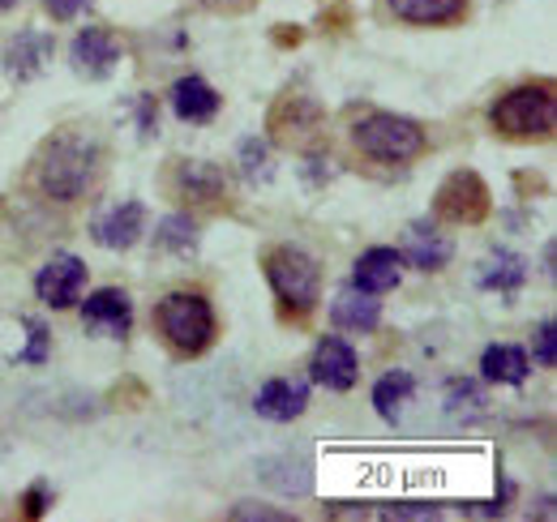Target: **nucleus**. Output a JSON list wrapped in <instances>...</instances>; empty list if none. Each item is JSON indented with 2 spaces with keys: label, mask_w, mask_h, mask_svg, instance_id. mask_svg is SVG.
Here are the masks:
<instances>
[{
  "label": "nucleus",
  "mask_w": 557,
  "mask_h": 522,
  "mask_svg": "<svg viewBox=\"0 0 557 522\" xmlns=\"http://www.w3.org/2000/svg\"><path fill=\"white\" fill-rule=\"evenodd\" d=\"M99 146L86 137V133H73V129H61L52 133L44 146H39V154H35V189L48 197V201H61V206H70L77 197H86V189L95 185V176H99Z\"/></svg>",
  "instance_id": "nucleus-1"
},
{
  "label": "nucleus",
  "mask_w": 557,
  "mask_h": 522,
  "mask_svg": "<svg viewBox=\"0 0 557 522\" xmlns=\"http://www.w3.org/2000/svg\"><path fill=\"white\" fill-rule=\"evenodd\" d=\"M262 274L287 318H309L322 300V265L296 245H271L262 253Z\"/></svg>",
  "instance_id": "nucleus-2"
},
{
  "label": "nucleus",
  "mask_w": 557,
  "mask_h": 522,
  "mask_svg": "<svg viewBox=\"0 0 557 522\" xmlns=\"http://www.w3.org/2000/svg\"><path fill=\"white\" fill-rule=\"evenodd\" d=\"M154 330L172 347V356L194 360L214 343L219 318H214V309H210V300L202 291H172V296H163L154 304Z\"/></svg>",
  "instance_id": "nucleus-3"
},
{
  "label": "nucleus",
  "mask_w": 557,
  "mask_h": 522,
  "mask_svg": "<svg viewBox=\"0 0 557 522\" xmlns=\"http://www.w3.org/2000/svg\"><path fill=\"white\" fill-rule=\"evenodd\" d=\"M488 125L510 141H545L557 129V99L549 82H523L488 108Z\"/></svg>",
  "instance_id": "nucleus-4"
},
{
  "label": "nucleus",
  "mask_w": 557,
  "mask_h": 522,
  "mask_svg": "<svg viewBox=\"0 0 557 522\" xmlns=\"http://www.w3.org/2000/svg\"><path fill=\"white\" fill-rule=\"evenodd\" d=\"M351 146L364 154V159H377V163H412L429 150V137L420 129L412 116H399V112H364L356 125H351Z\"/></svg>",
  "instance_id": "nucleus-5"
},
{
  "label": "nucleus",
  "mask_w": 557,
  "mask_h": 522,
  "mask_svg": "<svg viewBox=\"0 0 557 522\" xmlns=\"http://www.w3.org/2000/svg\"><path fill=\"white\" fill-rule=\"evenodd\" d=\"M488 210H493V194L481 181V172H472V167L450 172L433 194V219L450 223V227H481Z\"/></svg>",
  "instance_id": "nucleus-6"
},
{
  "label": "nucleus",
  "mask_w": 557,
  "mask_h": 522,
  "mask_svg": "<svg viewBox=\"0 0 557 522\" xmlns=\"http://www.w3.org/2000/svg\"><path fill=\"white\" fill-rule=\"evenodd\" d=\"M163 185L185 206H219L227 197V172L207 159H172Z\"/></svg>",
  "instance_id": "nucleus-7"
},
{
  "label": "nucleus",
  "mask_w": 557,
  "mask_h": 522,
  "mask_svg": "<svg viewBox=\"0 0 557 522\" xmlns=\"http://www.w3.org/2000/svg\"><path fill=\"white\" fill-rule=\"evenodd\" d=\"M267 125H271V137H275L278 146H305L309 137H318V129H322V108L309 95H300V90H283L271 103Z\"/></svg>",
  "instance_id": "nucleus-8"
},
{
  "label": "nucleus",
  "mask_w": 557,
  "mask_h": 522,
  "mask_svg": "<svg viewBox=\"0 0 557 522\" xmlns=\"http://www.w3.org/2000/svg\"><path fill=\"white\" fill-rule=\"evenodd\" d=\"M86 291V261L73 258V253H57L39 265L35 274V296L48 304V309H73Z\"/></svg>",
  "instance_id": "nucleus-9"
},
{
  "label": "nucleus",
  "mask_w": 557,
  "mask_h": 522,
  "mask_svg": "<svg viewBox=\"0 0 557 522\" xmlns=\"http://www.w3.org/2000/svg\"><path fill=\"white\" fill-rule=\"evenodd\" d=\"M70 65L77 77L86 82H103L112 77L116 65H121V39L108 30V26H86L70 48Z\"/></svg>",
  "instance_id": "nucleus-10"
},
{
  "label": "nucleus",
  "mask_w": 557,
  "mask_h": 522,
  "mask_svg": "<svg viewBox=\"0 0 557 522\" xmlns=\"http://www.w3.org/2000/svg\"><path fill=\"white\" fill-rule=\"evenodd\" d=\"M309 377L326 390H351L356 377H360V356L356 347L344 338H322L313 347V360H309Z\"/></svg>",
  "instance_id": "nucleus-11"
},
{
  "label": "nucleus",
  "mask_w": 557,
  "mask_h": 522,
  "mask_svg": "<svg viewBox=\"0 0 557 522\" xmlns=\"http://www.w3.org/2000/svg\"><path fill=\"white\" fill-rule=\"evenodd\" d=\"M82 326L86 330H103L112 338H125L134 326V304L121 287H99L82 300Z\"/></svg>",
  "instance_id": "nucleus-12"
},
{
  "label": "nucleus",
  "mask_w": 557,
  "mask_h": 522,
  "mask_svg": "<svg viewBox=\"0 0 557 522\" xmlns=\"http://www.w3.org/2000/svg\"><path fill=\"white\" fill-rule=\"evenodd\" d=\"M404 278V253L399 249H386V245H373L356 258L351 270V287L369 291V296H382V291H395Z\"/></svg>",
  "instance_id": "nucleus-13"
},
{
  "label": "nucleus",
  "mask_w": 557,
  "mask_h": 522,
  "mask_svg": "<svg viewBox=\"0 0 557 522\" xmlns=\"http://www.w3.org/2000/svg\"><path fill=\"white\" fill-rule=\"evenodd\" d=\"M52 52H57V39H52V35H44V30H22V35H13L9 48H4V69H9L13 82H30V77H39V73L48 69Z\"/></svg>",
  "instance_id": "nucleus-14"
},
{
  "label": "nucleus",
  "mask_w": 557,
  "mask_h": 522,
  "mask_svg": "<svg viewBox=\"0 0 557 522\" xmlns=\"http://www.w3.org/2000/svg\"><path fill=\"white\" fill-rule=\"evenodd\" d=\"M219 108H223V95L210 86L207 77H198V73H189V77H181L172 86V112L185 125H210L219 116Z\"/></svg>",
  "instance_id": "nucleus-15"
},
{
  "label": "nucleus",
  "mask_w": 557,
  "mask_h": 522,
  "mask_svg": "<svg viewBox=\"0 0 557 522\" xmlns=\"http://www.w3.org/2000/svg\"><path fill=\"white\" fill-rule=\"evenodd\" d=\"M305 407H309V386L305 382H292V377H271L258 390V398H253V411L262 420H275V424H287V420L305 415Z\"/></svg>",
  "instance_id": "nucleus-16"
},
{
  "label": "nucleus",
  "mask_w": 557,
  "mask_h": 522,
  "mask_svg": "<svg viewBox=\"0 0 557 522\" xmlns=\"http://www.w3.org/2000/svg\"><path fill=\"white\" fill-rule=\"evenodd\" d=\"M141 227H146V210H141V201H121V206H112V210L95 223V240H99L103 249L125 253V249H134V245L141 240Z\"/></svg>",
  "instance_id": "nucleus-17"
},
{
  "label": "nucleus",
  "mask_w": 557,
  "mask_h": 522,
  "mask_svg": "<svg viewBox=\"0 0 557 522\" xmlns=\"http://www.w3.org/2000/svg\"><path fill=\"white\" fill-rule=\"evenodd\" d=\"M408 26H455L468 17V0H386Z\"/></svg>",
  "instance_id": "nucleus-18"
},
{
  "label": "nucleus",
  "mask_w": 557,
  "mask_h": 522,
  "mask_svg": "<svg viewBox=\"0 0 557 522\" xmlns=\"http://www.w3.org/2000/svg\"><path fill=\"white\" fill-rule=\"evenodd\" d=\"M481 373H485V382H493V386H523L528 373H532V360L515 343H493V347H485V356H481Z\"/></svg>",
  "instance_id": "nucleus-19"
},
{
  "label": "nucleus",
  "mask_w": 557,
  "mask_h": 522,
  "mask_svg": "<svg viewBox=\"0 0 557 522\" xmlns=\"http://www.w3.org/2000/svg\"><path fill=\"white\" fill-rule=\"evenodd\" d=\"M455 253V245L433 227V223H412L408 240H404V261H412L417 270H442Z\"/></svg>",
  "instance_id": "nucleus-20"
},
{
  "label": "nucleus",
  "mask_w": 557,
  "mask_h": 522,
  "mask_svg": "<svg viewBox=\"0 0 557 522\" xmlns=\"http://www.w3.org/2000/svg\"><path fill=\"white\" fill-rule=\"evenodd\" d=\"M331 322L339 330L369 334V330H377V322H382V304H377V296H369V291H360V287H348V291L335 300Z\"/></svg>",
  "instance_id": "nucleus-21"
},
{
  "label": "nucleus",
  "mask_w": 557,
  "mask_h": 522,
  "mask_svg": "<svg viewBox=\"0 0 557 522\" xmlns=\"http://www.w3.org/2000/svg\"><path fill=\"white\" fill-rule=\"evenodd\" d=\"M481 287L485 291H502V296H515L523 283H528V261L519 258V253H506V249H497L493 258L481 261Z\"/></svg>",
  "instance_id": "nucleus-22"
},
{
  "label": "nucleus",
  "mask_w": 557,
  "mask_h": 522,
  "mask_svg": "<svg viewBox=\"0 0 557 522\" xmlns=\"http://www.w3.org/2000/svg\"><path fill=\"white\" fill-rule=\"evenodd\" d=\"M412 390H417V382H412L408 373H386V377L373 386V411H377L386 424H399V415H404Z\"/></svg>",
  "instance_id": "nucleus-23"
},
{
  "label": "nucleus",
  "mask_w": 557,
  "mask_h": 522,
  "mask_svg": "<svg viewBox=\"0 0 557 522\" xmlns=\"http://www.w3.org/2000/svg\"><path fill=\"white\" fill-rule=\"evenodd\" d=\"M159 249L194 253V249H198V227H194V219H185V214L163 219V223H159Z\"/></svg>",
  "instance_id": "nucleus-24"
},
{
  "label": "nucleus",
  "mask_w": 557,
  "mask_h": 522,
  "mask_svg": "<svg viewBox=\"0 0 557 522\" xmlns=\"http://www.w3.org/2000/svg\"><path fill=\"white\" fill-rule=\"evenodd\" d=\"M450 411L463 420V415H481L485 411V390L476 382H455L450 386Z\"/></svg>",
  "instance_id": "nucleus-25"
},
{
  "label": "nucleus",
  "mask_w": 557,
  "mask_h": 522,
  "mask_svg": "<svg viewBox=\"0 0 557 522\" xmlns=\"http://www.w3.org/2000/svg\"><path fill=\"white\" fill-rule=\"evenodd\" d=\"M22 326L30 330V343L17 351V360H22V364H44V360H48V326L35 322V318H26Z\"/></svg>",
  "instance_id": "nucleus-26"
},
{
  "label": "nucleus",
  "mask_w": 557,
  "mask_h": 522,
  "mask_svg": "<svg viewBox=\"0 0 557 522\" xmlns=\"http://www.w3.org/2000/svg\"><path fill=\"white\" fill-rule=\"evenodd\" d=\"M532 343H536V364H541V369H554L557 364V326L554 322H541Z\"/></svg>",
  "instance_id": "nucleus-27"
},
{
  "label": "nucleus",
  "mask_w": 557,
  "mask_h": 522,
  "mask_svg": "<svg viewBox=\"0 0 557 522\" xmlns=\"http://www.w3.org/2000/svg\"><path fill=\"white\" fill-rule=\"evenodd\" d=\"M48 501H52V493H48V484L39 480V484L26 488V497H22V514H26V519H44V514H48Z\"/></svg>",
  "instance_id": "nucleus-28"
},
{
  "label": "nucleus",
  "mask_w": 557,
  "mask_h": 522,
  "mask_svg": "<svg viewBox=\"0 0 557 522\" xmlns=\"http://www.w3.org/2000/svg\"><path fill=\"white\" fill-rule=\"evenodd\" d=\"M232 519H262V522H292V514H283V510H271V506H258V501H240V506H232L227 510Z\"/></svg>",
  "instance_id": "nucleus-29"
},
{
  "label": "nucleus",
  "mask_w": 557,
  "mask_h": 522,
  "mask_svg": "<svg viewBox=\"0 0 557 522\" xmlns=\"http://www.w3.org/2000/svg\"><path fill=\"white\" fill-rule=\"evenodd\" d=\"M245 172L258 181V176H267L271 167H267V150H262V141L253 137V141H245Z\"/></svg>",
  "instance_id": "nucleus-30"
},
{
  "label": "nucleus",
  "mask_w": 557,
  "mask_h": 522,
  "mask_svg": "<svg viewBox=\"0 0 557 522\" xmlns=\"http://www.w3.org/2000/svg\"><path fill=\"white\" fill-rule=\"evenodd\" d=\"M86 4H90V0H44L48 17H57V22H73V17H77Z\"/></svg>",
  "instance_id": "nucleus-31"
},
{
  "label": "nucleus",
  "mask_w": 557,
  "mask_h": 522,
  "mask_svg": "<svg viewBox=\"0 0 557 522\" xmlns=\"http://www.w3.org/2000/svg\"><path fill=\"white\" fill-rule=\"evenodd\" d=\"M210 13H223V17H236V13H249L258 0H202Z\"/></svg>",
  "instance_id": "nucleus-32"
},
{
  "label": "nucleus",
  "mask_w": 557,
  "mask_h": 522,
  "mask_svg": "<svg viewBox=\"0 0 557 522\" xmlns=\"http://www.w3.org/2000/svg\"><path fill=\"white\" fill-rule=\"evenodd\" d=\"M13 4H17V0H0V13H4V9H13Z\"/></svg>",
  "instance_id": "nucleus-33"
}]
</instances>
